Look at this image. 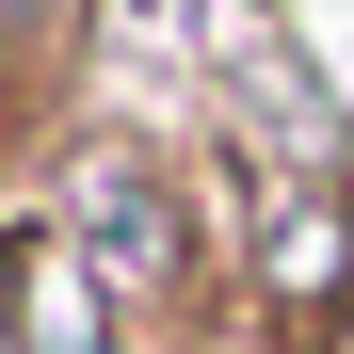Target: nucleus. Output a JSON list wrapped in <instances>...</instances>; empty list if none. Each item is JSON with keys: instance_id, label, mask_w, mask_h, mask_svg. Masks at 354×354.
Here are the masks:
<instances>
[{"instance_id": "obj_1", "label": "nucleus", "mask_w": 354, "mask_h": 354, "mask_svg": "<svg viewBox=\"0 0 354 354\" xmlns=\"http://www.w3.org/2000/svg\"><path fill=\"white\" fill-rule=\"evenodd\" d=\"M48 225L97 258L113 306H194V290H209V225H194V194H177V161H161L145 129H81Z\"/></svg>"}, {"instance_id": "obj_4", "label": "nucleus", "mask_w": 354, "mask_h": 354, "mask_svg": "<svg viewBox=\"0 0 354 354\" xmlns=\"http://www.w3.org/2000/svg\"><path fill=\"white\" fill-rule=\"evenodd\" d=\"M338 354H354V322H338Z\"/></svg>"}, {"instance_id": "obj_2", "label": "nucleus", "mask_w": 354, "mask_h": 354, "mask_svg": "<svg viewBox=\"0 0 354 354\" xmlns=\"http://www.w3.org/2000/svg\"><path fill=\"white\" fill-rule=\"evenodd\" d=\"M242 306H258L274 338H322V354H338V322H354V194H338V177H274V194H258V225H242Z\"/></svg>"}, {"instance_id": "obj_3", "label": "nucleus", "mask_w": 354, "mask_h": 354, "mask_svg": "<svg viewBox=\"0 0 354 354\" xmlns=\"http://www.w3.org/2000/svg\"><path fill=\"white\" fill-rule=\"evenodd\" d=\"M0 354H129V306L97 290V258L48 209L0 225Z\"/></svg>"}]
</instances>
